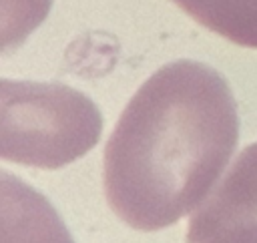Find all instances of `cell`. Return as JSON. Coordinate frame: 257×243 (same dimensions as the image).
<instances>
[{
	"instance_id": "3957f363",
	"label": "cell",
	"mask_w": 257,
	"mask_h": 243,
	"mask_svg": "<svg viewBox=\"0 0 257 243\" xmlns=\"http://www.w3.org/2000/svg\"><path fill=\"white\" fill-rule=\"evenodd\" d=\"M187 243H257V143L239 153L191 215Z\"/></svg>"
},
{
	"instance_id": "7a4b0ae2",
	"label": "cell",
	"mask_w": 257,
	"mask_h": 243,
	"mask_svg": "<svg viewBox=\"0 0 257 243\" xmlns=\"http://www.w3.org/2000/svg\"><path fill=\"white\" fill-rule=\"evenodd\" d=\"M102 116L92 98L60 82L0 78V159L60 169L100 139Z\"/></svg>"
},
{
	"instance_id": "6da1fadb",
	"label": "cell",
	"mask_w": 257,
	"mask_h": 243,
	"mask_svg": "<svg viewBox=\"0 0 257 243\" xmlns=\"http://www.w3.org/2000/svg\"><path fill=\"white\" fill-rule=\"evenodd\" d=\"M237 141L235 98L215 68L197 60L161 66L133 94L106 141L108 207L141 231L177 223L209 195Z\"/></svg>"
},
{
	"instance_id": "277c9868",
	"label": "cell",
	"mask_w": 257,
	"mask_h": 243,
	"mask_svg": "<svg viewBox=\"0 0 257 243\" xmlns=\"http://www.w3.org/2000/svg\"><path fill=\"white\" fill-rule=\"evenodd\" d=\"M0 243H74L52 203L0 169Z\"/></svg>"
},
{
	"instance_id": "8992f818",
	"label": "cell",
	"mask_w": 257,
	"mask_h": 243,
	"mask_svg": "<svg viewBox=\"0 0 257 243\" xmlns=\"http://www.w3.org/2000/svg\"><path fill=\"white\" fill-rule=\"evenodd\" d=\"M52 0H0V56L16 50L46 20Z\"/></svg>"
},
{
	"instance_id": "5b68a950",
	"label": "cell",
	"mask_w": 257,
	"mask_h": 243,
	"mask_svg": "<svg viewBox=\"0 0 257 243\" xmlns=\"http://www.w3.org/2000/svg\"><path fill=\"white\" fill-rule=\"evenodd\" d=\"M207 30L245 48H257V0H173Z\"/></svg>"
}]
</instances>
